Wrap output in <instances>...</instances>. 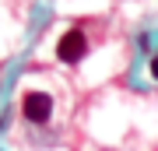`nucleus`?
<instances>
[{
    "mask_svg": "<svg viewBox=\"0 0 158 151\" xmlns=\"http://www.w3.org/2000/svg\"><path fill=\"white\" fill-rule=\"evenodd\" d=\"M151 74H155V78H158V56H155V60H151Z\"/></svg>",
    "mask_w": 158,
    "mask_h": 151,
    "instance_id": "obj_3",
    "label": "nucleus"
},
{
    "mask_svg": "<svg viewBox=\"0 0 158 151\" xmlns=\"http://www.w3.org/2000/svg\"><path fill=\"white\" fill-rule=\"evenodd\" d=\"M88 56V35L81 28H67L56 42V60L60 63H81Z\"/></svg>",
    "mask_w": 158,
    "mask_h": 151,
    "instance_id": "obj_2",
    "label": "nucleus"
},
{
    "mask_svg": "<svg viewBox=\"0 0 158 151\" xmlns=\"http://www.w3.org/2000/svg\"><path fill=\"white\" fill-rule=\"evenodd\" d=\"M0 130H4V120H0Z\"/></svg>",
    "mask_w": 158,
    "mask_h": 151,
    "instance_id": "obj_4",
    "label": "nucleus"
},
{
    "mask_svg": "<svg viewBox=\"0 0 158 151\" xmlns=\"http://www.w3.org/2000/svg\"><path fill=\"white\" fill-rule=\"evenodd\" d=\"M21 116L35 127H46L53 120V95L49 91H25L21 99Z\"/></svg>",
    "mask_w": 158,
    "mask_h": 151,
    "instance_id": "obj_1",
    "label": "nucleus"
}]
</instances>
